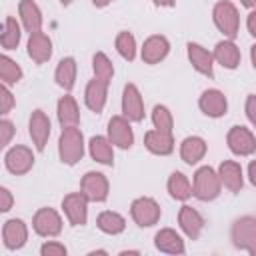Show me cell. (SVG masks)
<instances>
[{
	"label": "cell",
	"instance_id": "cell-27",
	"mask_svg": "<svg viewBox=\"0 0 256 256\" xmlns=\"http://www.w3.org/2000/svg\"><path fill=\"white\" fill-rule=\"evenodd\" d=\"M56 112H58V122L62 124V128L78 126V122H80V110H78L76 100L70 94H66V96H62L58 100Z\"/></svg>",
	"mask_w": 256,
	"mask_h": 256
},
{
	"label": "cell",
	"instance_id": "cell-19",
	"mask_svg": "<svg viewBox=\"0 0 256 256\" xmlns=\"http://www.w3.org/2000/svg\"><path fill=\"white\" fill-rule=\"evenodd\" d=\"M178 224H180L182 232H184L190 240H196V238L200 236L202 228H204V218H202V214H200L196 208L184 204V206L180 208V212H178Z\"/></svg>",
	"mask_w": 256,
	"mask_h": 256
},
{
	"label": "cell",
	"instance_id": "cell-13",
	"mask_svg": "<svg viewBox=\"0 0 256 256\" xmlns=\"http://www.w3.org/2000/svg\"><path fill=\"white\" fill-rule=\"evenodd\" d=\"M198 106H200V110H202L206 116H210V118H220V116H224L226 110H228V100H226L224 92H220V90H216V88H208V90L202 92V96H200V100H198Z\"/></svg>",
	"mask_w": 256,
	"mask_h": 256
},
{
	"label": "cell",
	"instance_id": "cell-31",
	"mask_svg": "<svg viewBox=\"0 0 256 256\" xmlns=\"http://www.w3.org/2000/svg\"><path fill=\"white\" fill-rule=\"evenodd\" d=\"M168 192L174 200H188L192 196V184L182 172H172L168 178Z\"/></svg>",
	"mask_w": 256,
	"mask_h": 256
},
{
	"label": "cell",
	"instance_id": "cell-37",
	"mask_svg": "<svg viewBox=\"0 0 256 256\" xmlns=\"http://www.w3.org/2000/svg\"><path fill=\"white\" fill-rule=\"evenodd\" d=\"M14 134H16L14 124L10 120L0 118V148H6L10 144V140L14 138Z\"/></svg>",
	"mask_w": 256,
	"mask_h": 256
},
{
	"label": "cell",
	"instance_id": "cell-44",
	"mask_svg": "<svg viewBox=\"0 0 256 256\" xmlns=\"http://www.w3.org/2000/svg\"><path fill=\"white\" fill-rule=\"evenodd\" d=\"M248 178H250V182H252V184H256V172H254V162H250V166H248Z\"/></svg>",
	"mask_w": 256,
	"mask_h": 256
},
{
	"label": "cell",
	"instance_id": "cell-7",
	"mask_svg": "<svg viewBox=\"0 0 256 256\" xmlns=\"http://www.w3.org/2000/svg\"><path fill=\"white\" fill-rule=\"evenodd\" d=\"M226 142L236 156H252L256 152V138L246 126H232L226 136Z\"/></svg>",
	"mask_w": 256,
	"mask_h": 256
},
{
	"label": "cell",
	"instance_id": "cell-30",
	"mask_svg": "<svg viewBox=\"0 0 256 256\" xmlns=\"http://www.w3.org/2000/svg\"><path fill=\"white\" fill-rule=\"evenodd\" d=\"M96 226H98L104 234L116 236V234L124 232V228H126V220H124V216L118 214V212L104 210V212L98 214V218H96Z\"/></svg>",
	"mask_w": 256,
	"mask_h": 256
},
{
	"label": "cell",
	"instance_id": "cell-1",
	"mask_svg": "<svg viewBox=\"0 0 256 256\" xmlns=\"http://www.w3.org/2000/svg\"><path fill=\"white\" fill-rule=\"evenodd\" d=\"M58 154H60V160L68 166H74L76 162L82 160V156H84V136H82L78 126L62 128L60 138H58Z\"/></svg>",
	"mask_w": 256,
	"mask_h": 256
},
{
	"label": "cell",
	"instance_id": "cell-4",
	"mask_svg": "<svg viewBox=\"0 0 256 256\" xmlns=\"http://www.w3.org/2000/svg\"><path fill=\"white\" fill-rule=\"evenodd\" d=\"M232 244L248 254H256V218L254 216H242L232 224L230 230Z\"/></svg>",
	"mask_w": 256,
	"mask_h": 256
},
{
	"label": "cell",
	"instance_id": "cell-16",
	"mask_svg": "<svg viewBox=\"0 0 256 256\" xmlns=\"http://www.w3.org/2000/svg\"><path fill=\"white\" fill-rule=\"evenodd\" d=\"M2 240L6 244V248L10 250H20L26 240H28V228L20 218H10L4 226H2Z\"/></svg>",
	"mask_w": 256,
	"mask_h": 256
},
{
	"label": "cell",
	"instance_id": "cell-38",
	"mask_svg": "<svg viewBox=\"0 0 256 256\" xmlns=\"http://www.w3.org/2000/svg\"><path fill=\"white\" fill-rule=\"evenodd\" d=\"M14 104H16V100H14L12 92L0 82V116H2V114H8V112L14 108Z\"/></svg>",
	"mask_w": 256,
	"mask_h": 256
},
{
	"label": "cell",
	"instance_id": "cell-33",
	"mask_svg": "<svg viewBox=\"0 0 256 256\" xmlns=\"http://www.w3.org/2000/svg\"><path fill=\"white\" fill-rule=\"evenodd\" d=\"M92 70H94V78L104 82V84H110L112 76H114V66L110 62V58L104 54V52H96L94 58H92Z\"/></svg>",
	"mask_w": 256,
	"mask_h": 256
},
{
	"label": "cell",
	"instance_id": "cell-39",
	"mask_svg": "<svg viewBox=\"0 0 256 256\" xmlns=\"http://www.w3.org/2000/svg\"><path fill=\"white\" fill-rule=\"evenodd\" d=\"M66 252H68L66 246L60 242H44L40 248L42 256H66Z\"/></svg>",
	"mask_w": 256,
	"mask_h": 256
},
{
	"label": "cell",
	"instance_id": "cell-2",
	"mask_svg": "<svg viewBox=\"0 0 256 256\" xmlns=\"http://www.w3.org/2000/svg\"><path fill=\"white\" fill-rule=\"evenodd\" d=\"M222 184L218 178V172L210 166H202L194 172V182H192V196H196L202 202H210L220 196Z\"/></svg>",
	"mask_w": 256,
	"mask_h": 256
},
{
	"label": "cell",
	"instance_id": "cell-26",
	"mask_svg": "<svg viewBox=\"0 0 256 256\" xmlns=\"http://www.w3.org/2000/svg\"><path fill=\"white\" fill-rule=\"evenodd\" d=\"M206 154V142L200 136H188L180 144V156L186 164H198Z\"/></svg>",
	"mask_w": 256,
	"mask_h": 256
},
{
	"label": "cell",
	"instance_id": "cell-24",
	"mask_svg": "<svg viewBox=\"0 0 256 256\" xmlns=\"http://www.w3.org/2000/svg\"><path fill=\"white\" fill-rule=\"evenodd\" d=\"M212 58H214L222 68L234 70V68H238V64H240V50H238V46H236L232 40H222V42L216 44Z\"/></svg>",
	"mask_w": 256,
	"mask_h": 256
},
{
	"label": "cell",
	"instance_id": "cell-42",
	"mask_svg": "<svg viewBox=\"0 0 256 256\" xmlns=\"http://www.w3.org/2000/svg\"><path fill=\"white\" fill-rule=\"evenodd\" d=\"M248 32L250 36H256V12L254 10L248 14Z\"/></svg>",
	"mask_w": 256,
	"mask_h": 256
},
{
	"label": "cell",
	"instance_id": "cell-47",
	"mask_svg": "<svg viewBox=\"0 0 256 256\" xmlns=\"http://www.w3.org/2000/svg\"><path fill=\"white\" fill-rule=\"evenodd\" d=\"M94 254H108V252H106V250H92L90 256H94Z\"/></svg>",
	"mask_w": 256,
	"mask_h": 256
},
{
	"label": "cell",
	"instance_id": "cell-5",
	"mask_svg": "<svg viewBox=\"0 0 256 256\" xmlns=\"http://www.w3.org/2000/svg\"><path fill=\"white\" fill-rule=\"evenodd\" d=\"M130 214H132V220L142 226V228H150L154 226L158 220H160V204L154 200V198H148V196H142V198H136L130 206Z\"/></svg>",
	"mask_w": 256,
	"mask_h": 256
},
{
	"label": "cell",
	"instance_id": "cell-21",
	"mask_svg": "<svg viewBox=\"0 0 256 256\" xmlns=\"http://www.w3.org/2000/svg\"><path fill=\"white\" fill-rule=\"evenodd\" d=\"M28 56L36 62V64H44L50 60L52 56V40L42 32H32L28 38Z\"/></svg>",
	"mask_w": 256,
	"mask_h": 256
},
{
	"label": "cell",
	"instance_id": "cell-40",
	"mask_svg": "<svg viewBox=\"0 0 256 256\" xmlns=\"http://www.w3.org/2000/svg\"><path fill=\"white\" fill-rule=\"evenodd\" d=\"M14 206V196L8 188L0 186V212H8Z\"/></svg>",
	"mask_w": 256,
	"mask_h": 256
},
{
	"label": "cell",
	"instance_id": "cell-12",
	"mask_svg": "<svg viewBox=\"0 0 256 256\" xmlns=\"http://www.w3.org/2000/svg\"><path fill=\"white\" fill-rule=\"evenodd\" d=\"M108 140L112 146H118L122 150L130 148L134 144V132L130 122L124 116H112L108 122Z\"/></svg>",
	"mask_w": 256,
	"mask_h": 256
},
{
	"label": "cell",
	"instance_id": "cell-11",
	"mask_svg": "<svg viewBox=\"0 0 256 256\" xmlns=\"http://www.w3.org/2000/svg\"><path fill=\"white\" fill-rule=\"evenodd\" d=\"M4 164H6V170L10 174L20 176V174H26L34 166V154H32V150L28 146H20L18 144V146H12L6 152Z\"/></svg>",
	"mask_w": 256,
	"mask_h": 256
},
{
	"label": "cell",
	"instance_id": "cell-20",
	"mask_svg": "<svg viewBox=\"0 0 256 256\" xmlns=\"http://www.w3.org/2000/svg\"><path fill=\"white\" fill-rule=\"evenodd\" d=\"M144 146L158 156H168L174 152V138L172 132H162V130H148L144 134Z\"/></svg>",
	"mask_w": 256,
	"mask_h": 256
},
{
	"label": "cell",
	"instance_id": "cell-9",
	"mask_svg": "<svg viewBox=\"0 0 256 256\" xmlns=\"http://www.w3.org/2000/svg\"><path fill=\"white\" fill-rule=\"evenodd\" d=\"M62 210L72 226H84L88 220V198L82 192H72L64 196Z\"/></svg>",
	"mask_w": 256,
	"mask_h": 256
},
{
	"label": "cell",
	"instance_id": "cell-8",
	"mask_svg": "<svg viewBox=\"0 0 256 256\" xmlns=\"http://www.w3.org/2000/svg\"><path fill=\"white\" fill-rule=\"evenodd\" d=\"M32 228L38 236L52 238V236H58L62 232V218L54 208H40L34 214Z\"/></svg>",
	"mask_w": 256,
	"mask_h": 256
},
{
	"label": "cell",
	"instance_id": "cell-45",
	"mask_svg": "<svg viewBox=\"0 0 256 256\" xmlns=\"http://www.w3.org/2000/svg\"><path fill=\"white\" fill-rule=\"evenodd\" d=\"M94 2V6H98V8H104V6H108L112 0H92Z\"/></svg>",
	"mask_w": 256,
	"mask_h": 256
},
{
	"label": "cell",
	"instance_id": "cell-3",
	"mask_svg": "<svg viewBox=\"0 0 256 256\" xmlns=\"http://www.w3.org/2000/svg\"><path fill=\"white\" fill-rule=\"evenodd\" d=\"M212 20H214L216 28L228 40H234L238 36V30H240V14H238V8L230 0L216 2L214 10H212Z\"/></svg>",
	"mask_w": 256,
	"mask_h": 256
},
{
	"label": "cell",
	"instance_id": "cell-36",
	"mask_svg": "<svg viewBox=\"0 0 256 256\" xmlns=\"http://www.w3.org/2000/svg\"><path fill=\"white\" fill-rule=\"evenodd\" d=\"M152 124L156 130H162V132H172L174 128V118H172V112L162 106V104H156L154 110H152Z\"/></svg>",
	"mask_w": 256,
	"mask_h": 256
},
{
	"label": "cell",
	"instance_id": "cell-17",
	"mask_svg": "<svg viewBox=\"0 0 256 256\" xmlns=\"http://www.w3.org/2000/svg\"><path fill=\"white\" fill-rule=\"evenodd\" d=\"M218 178H220V184L224 188H228L230 192H240L242 186H244L242 166L234 160H224L218 166Z\"/></svg>",
	"mask_w": 256,
	"mask_h": 256
},
{
	"label": "cell",
	"instance_id": "cell-32",
	"mask_svg": "<svg viewBox=\"0 0 256 256\" xmlns=\"http://www.w3.org/2000/svg\"><path fill=\"white\" fill-rule=\"evenodd\" d=\"M20 36H22L20 24L16 22L14 16H8L6 22H4V28H2V32H0V44H2V48H6V50H16V46L20 44Z\"/></svg>",
	"mask_w": 256,
	"mask_h": 256
},
{
	"label": "cell",
	"instance_id": "cell-6",
	"mask_svg": "<svg viewBox=\"0 0 256 256\" xmlns=\"http://www.w3.org/2000/svg\"><path fill=\"white\" fill-rule=\"evenodd\" d=\"M108 178L102 172H86L80 180V192L88 198V202H104L108 198Z\"/></svg>",
	"mask_w": 256,
	"mask_h": 256
},
{
	"label": "cell",
	"instance_id": "cell-10",
	"mask_svg": "<svg viewBox=\"0 0 256 256\" xmlns=\"http://www.w3.org/2000/svg\"><path fill=\"white\" fill-rule=\"evenodd\" d=\"M122 116L128 122H140L144 120V102L140 96V90L136 84L128 82L124 86V94H122Z\"/></svg>",
	"mask_w": 256,
	"mask_h": 256
},
{
	"label": "cell",
	"instance_id": "cell-28",
	"mask_svg": "<svg viewBox=\"0 0 256 256\" xmlns=\"http://www.w3.org/2000/svg\"><path fill=\"white\" fill-rule=\"evenodd\" d=\"M76 72H78V66H76V60L72 56L68 58H62L56 66V72H54V78H56V84L64 90H72L74 84H76Z\"/></svg>",
	"mask_w": 256,
	"mask_h": 256
},
{
	"label": "cell",
	"instance_id": "cell-46",
	"mask_svg": "<svg viewBox=\"0 0 256 256\" xmlns=\"http://www.w3.org/2000/svg\"><path fill=\"white\" fill-rule=\"evenodd\" d=\"M240 2H242V4L246 6V8H250V10H252V8L256 6V0H240Z\"/></svg>",
	"mask_w": 256,
	"mask_h": 256
},
{
	"label": "cell",
	"instance_id": "cell-29",
	"mask_svg": "<svg viewBox=\"0 0 256 256\" xmlns=\"http://www.w3.org/2000/svg\"><path fill=\"white\" fill-rule=\"evenodd\" d=\"M88 150L96 162L106 164V166L114 164V150H112V144L106 136H92L88 142Z\"/></svg>",
	"mask_w": 256,
	"mask_h": 256
},
{
	"label": "cell",
	"instance_id": "cell-34",
	"mask_svg": "<svg viewBox=\"0 0 256 256\" xmlns=\"http://www.w3.org/2000/svg\"><path fill=\"white\" fill-rule=\"evenodd\" d=\"M0 80L6 84H16L22 80V68L6 54H0Z\"/></svg>",
	"mask_w": 256,
	"mask_h": 256
},
{
	"label": "cell",
	"instance_id": "cell-15",
	"mask_svg": "<svg viewBox=\"0 0 256 256\" xmlns=\"http://www.w3.org/2000/svg\"><path fill=\"white\" fill-rule=\"evenodd\" d=\"M170 52V42L166 36L162 34H152L144 40L142 46V60L146 64H158L160 60H164Z\"/></svg>",
	"mask_w": 256,
	"mask_h": 256
},
{
	"label": "cell",
	"instance_id": "cell-43",
	"mask_svg": "<svg viewBox=\"0 0 256 256\" xmlns=\"http://www.w3.org/2000/svg\"><path fill=\"white\" fill-rule=\"evenodd\" d=\"M156 6H164V8H172L176 4V0H152Z\"/></svg>",
	"mask_w": 256,
	"mask_h": 256
},
{
	"label": "cell",
	"instance_id": "cell-25",
	"mask_svg": "<svg viewBox=\"0 0 256 256\" xmlns=\"http://www.w3.org/2000/svg\"><path fill=\"white\" fill-rule=\"evenodd\" d=\"M18 14H20V20H22V26L26 28V32H38L42 30V12L38 8L36 2L32 0H20V6H18Z\"/></svg>",
	"mask_w": 256,
	"mask_h": 256
},
{
	"label": "cell",
	"instance_id": "cell-48",
	"mask_svg": "<svg viewBox=\"0 0 256 256\" xmlns=\"http://www.w3.org/2000/svg\"><path fill=\"white\" fill-rule=\"evenodd\" d=\"M60 2H62V4H64V6H68V4H70V2H72V0H60Z\"/></svg>",
	"mask_w": 256,
	"mask_h": 256
},
{
	"label": "cell",
	"instance_id": "cell-14",
	"mask_svg": "<svg viewBox=\"0 0 256 256\" xmlns=\"http://www.w3.org/2000/svg\"><path fill=\"white\" fill-rule=\"evenodd\" d=\"M28 132H30V138H32L36 150L42 152L46 148V142L50 136V118L46 116V112H42V110L32 112L30 122H28Z\"/></svg>",
	"mask_w": 256,
	"mask_h": 256
},
{
	"label": "cell",
	"instance_id": "cell-22",
	"mask_svg": "<svg viewBox=\"0 0 256 256\" xmlns=\"http://www.w3.org/2000/svg\"><path fill=\"white\" fill-rule=\"evenodd\" d=\"M154 246L160 252H166V254H184V250H186L182 236L172 228L158 230L156 236H154Z\"/></svg>",
	"mask_w": 256,
	"mask_h": 256
},
{
	"label": "cell",
	"instance_id": "cell-41",
	"mask_svg": "<svg viewBox=\"0 0 256 256\" xmlns=\"http://www.w3.org/2000/svg\"><path fill=\"white\" fill-rule=\"evenodd\" d=\"M246 116H248V122L254 126L256 124V96L254 94H250L246 100Z\"/></svg>",
	"mask_w": 256,
	"mask_h": 256
},
{
	"label": "cell",
	"instance_id": "cell-18",
	"mask_svg": "<svg viewBox=\"0 0 256 256\" xmlns=\"http://www.w3.org/2000/svg\"><path fill=\"white\" fill-rule=\"evenodd\" d=\"M186 48H188V60H190L192 68L196 72L212 78L214 76V58H212V54L204 46H200L196 42H190Z\"/></svg>",
	"mask_w": 256,
	"mask_h": 256
},
{
	"label": "cell",
	"instance_id": "cell-23",
	"mask_svg": "<svg viewBox=\"0 0 256 256\" xmlns=\"http://www.w3.org/2000/svg\"><path fill=\"white\" fill-rule=\"evenodd\" d=\"M106 96H108V84L100 82V80H90L86 90H84V102L86 106L94 112V114H100L106 106Z\"/></svg>",
	"mask_w": 256,
	"mask_h": 256
},
{
	"label": "cell",
	"instance_id": "cell-35",
	"mask_svg": "<svg viewBox=\"0 0 256 256\" xmlns=\"http://www.w3.org/2000/svg\"><path fill=\"white\" fill-rule=\"evenodd\" d=\"M114 46H116L118 54H120L124 60L132 62V60L136 58V38H134L130 32H126V30H124V32H120V34L116 36Z\"/></svg>",
	"mask_w": 256,
	"mask_h": 256
}]
</instances>
